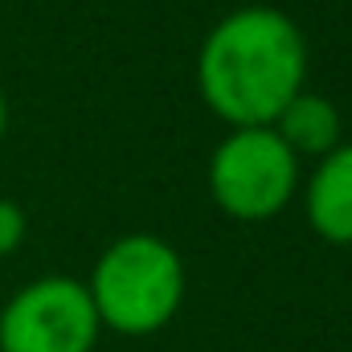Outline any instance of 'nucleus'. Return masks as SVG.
<instances>
[{
	"instance_id": "obj_6",
	"label": "nucleus",
	"mask_w": 352,
	"mask_h": 352,
	"mask_svg": "<svg viewBox=\"0 0 352 352\" xmlns=\"http://www.w3.org/2000/svg\"><path fill=\"white\" fill-rule=\"evenodd\" d=\"M274 127V135L299 156V164L303 160H320V156H328L336 144H344L340 135H344V115H340V107L328 98V94H316V90H299L283 111H278V119L270 123Z\"/></svg>"
},
{
	"instance_id": "obj_4",
	"label": "nucleus",
	"mask_w": 352,
	"mask_h": 352,
	"mask_svg": "<svg viewBox=\"0 0 352 352\" xmlns=\"http://www.w3.org/2000/svg\"><path fill=\"white\" fill-rule=\"evenodd\" d=\"M98 336L87 283L70 274L25 283L0 311V352H94Z\"/></svg>"
},
{
	"instance_id": "obj_3",
	"label": "nucleus",
	"mask_w": 352,
	"mask_h": 352,
	"mask_svg": "<svg viewBox=\"0 0 352 352\" xmlns=\"http://www.w3.org/2000/svg\"><path fill=\"white\" fill-rule=\"evenodd\" d=\"M299 192V156L274 127H230L209 156V197L234 221H270Z\"/></svg>"
},
{
	"instance_id": "obj_8",
	"label": "nucleus",
	"mask_w": 352,
	"mask_h": 352,
	"mask_svg": "<svg viewBox=\"0 0 352 352\" xmlns=\"http://www.w3.org/2000/svg\"><path fill=\"white\" fill-rule=\"evenodd\" d=\"M4 135H8V94L0 87V144H4Z\"/></svg>"
},
{
	"instance_id": "obj_1",
	"label": "nucleus",
	"mask_w": 352,
	"mask_h": 352,
	"mask_svg": "<svg viewBox=\"0 0 352 352\" xmlns=\"http://www.w3.org/2000/svg\"><path fill=\"white\" fill-rule=\"evenodd\" d=\"M303 87L307 37L283 8H234L197 50V94L230 127H270Z\"/></svg>"
},
{
	"instance_id": "obj_2",
	"label": "nucleus",
	"mask_w": 352,
	"mask_h": 352,
	"mask_svg": "<svg viewBox=\"0 0 352 352\" xmlns=\"http://www.w3.org/2000/svg\"><path fill=\"white\" fill-rule=\"evenodd\" d=\"M98 324L119 336H152L168 328L184 303V263L156 234L115 238L87 278Z\"/></svg>"
},
{
	"instance_id": "obj_7",
	"label": "nucleus",
	"mask_w": 352,
	"mask_h": 352,
	"mask_svg": "<svg viewBox=\"0 0 352 352\" xmlns=\"http://www.w3.org/2000/svg\"><path fill=\"white\" fill-rule=\"evenodd\" d=\"M29 234V221H25V209L12 201V197H0V258L16 254L21 242Z\"/></svg>"
},
{
	"instance_id": "obj_5",
	"label": "nucleus",
	"mask_w": 352,
	"mask_h": 352,
	"mask_svg": "<svg viewBox=\"0 0 352 352\" xmlns=\"http://www.w3.org/2000/svg\"><path fill=\"white\" fill-rule=\"evenodd\" d=\"M303 209L307 226L324 242L352 246V144H336L328 156L316 160L303 188Z\"/></svg>"
}]
</instances>
